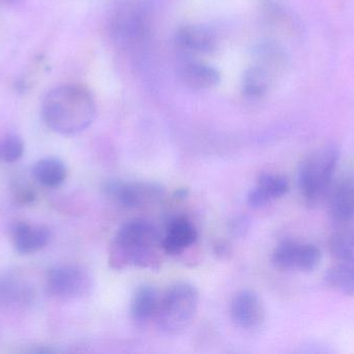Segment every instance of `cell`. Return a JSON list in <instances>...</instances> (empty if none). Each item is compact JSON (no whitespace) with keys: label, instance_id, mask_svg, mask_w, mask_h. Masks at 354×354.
<instances>
[{"label":"cell","instance_id":"cell-1","mask_svg":"<svg viewBox=\"0 0 354 354\" xmlns=\"http://www.w3.org/2000/svg\"><path fill=\"white\" fill-rule=\"evenodd\" d=\"M162 237L149 220H133L118 230L110 247L109 263L114 269L139 267L159 269Z\"/></svg>","mask_w":354,"mask_h":354},{"label":"cell","instance_id":"cell-2","mask_svg":"<svg viewBox=\"0 0 354 354\" xmlns=\"http://www.w3.org/2000/svg\"><path fill=\"white\" fill-rule=\"evenodd\" d=\"M97 106L91 94L78 85H62L44 98L41 114L56 133L75 135L86 130L95 118Z\"/></svg>","mask_w":354,"mask_h":354},{"label":"cell","instance_id":"cell-3","mask_svg":"<svg viewBox=\"0 0 354 354\" xmlns=\"http://www.w3.org/2000/svg\"><path fill=\"white\" fill-rule=\"evenodd\" d=\"M339 160L340 150L330 143L314 150L301 162L297 183L310 207H317L328 199Z\"/></svg>","mask_w":354,"mask_h":354},{"label":"cell","instance_id":"cell-4","mask_svg":"<svg viewBox=\"0 0 354 354\" xmlns=\"http://www.w3.org/2000/svg\"><path fill=\"white\" fill-rule=\"evenodd\" d=\"M199 305V293L189 283L172 285L161 297L156 319L158 328L168 336L185 332L195 318Z\"/></svg>","mask_w":354,"mask_h":354},{"label":"cell","instance_id":"cell-5","mask_svg":"<svg viewBox=\"0 0 354 354\" xmlns=\"http://www.w3.org/2000/svg\"><path fill=\"white\" fill-rule=\"evenodd\" d=\"M110 29L114 42L120 47H138L149 35L147 12L138 2H120L112 14Z\"/></svg>","mask_w":354,"mask_h":354},{"label":"cell","instance_id":"cell-6","mask_svg":"<svg viewBox=\"0 0 354 354\" xmlns=\"http://www.w3.org/2000/svg\"><path fill=\"white\" fill-rule=\"evenodd\" d=\"M47 289L50 294L64 299L86 297L93 289V278L85 268L78 265H59L48 272Z\"/></svg>","mask_w":354,"mask_h":354},{"label":"cell","instance_id":"cell-7","mask_svg":"<svg viewBox=\"0 0 354 354\" xmlns=\"http://www.w3.org/2000/svg\"><path fill=\"white\" fill-rule=\"evenodd\" d=\"M322 251L311 243L284 240L274 249L272 263L282 270L311 272L319 266Z\"/></svg>","mask_w":354,"mask_h":354},{"label":"cell","instance_id":"cell-8","mask_svg":"<svg viewBox=\"0 0 354 354\" xmlns=\"http://www.w3.org/2000/svg\"><path fill=\"white\" fill-rule=\"evenodd\" d=\"M108 197L126 208H138L158 201L163 197L164 189L153 183L124 182L110 180L104 185Z\"/></svg>","mask_w":354,"mask_h":354},{"label":"cell","instance_id":"cell-9","mask_svg":"<svg viewBox=\"0 0 354 354\" xmlns=\"http://www.w3.org/2000/svg\"><path fill=\"white\" fill-rule=\"evenodd\" d=\"M231 318L237 328L245 332H257L266 322V309L257 293L243 290L233 297Z\"/></svg>","mask_w":354,"mask_h":354},{"label":"cell","instance_id":"cell-10","mask_svg":"<svg viewBox=\"0 0 354 354\" xmlns=\"http://www.w3.org/2000/svg\"><path fill=\"white\" fill-rule=\"evenodd\" d=\"M328 213L337 222H346L354 216V172L332 186L328 195Z\"/></svg>","mask_w":354,"mask_h":354},{"label":"cell","instance_id":"cell-11","mask_svg":"<svg viewBox=\"0 0 354 354\" xmlns=\"http://www.w3.org/2000/svg\"><path fill=\"white\" fill-rule=\"evenodd\" d=\"M289 191L286 177L264 172L258 178L257 184L248 195V203L252 208L266 207L274 200L280 199Z\"/></svg>","mask_w":354,"mask_h":354},{"label":"cell","instance_id":"cell-12","mask_svg":"<svg viewBox=\"0 0 354 354\" xmlns=\"http://www.w3.org/2000/svg\"><path fill=\"white\" fill-rule=\"evenodd\" d=\"M177 46L187 53L207 54L216 47L214 31L204 25L189 24L180 27L176 35Z\"/></svg>","mask_w":354,"mask_h":354},{"label":"cell","instance_id":"cell-13","mask_svg":"<svg viewBox=\"0 0 354 354\" xmlns=\"http://www.w3.org/2000/svg\"><path fill=\"white\" fill-rule=\"evenodd\" d=\"M180 80L192 89H212L220 82V73L214 67L203 64L198 60H183L178 67Z\"/></svg>","mask_w":354,"mask_h":354},{"label":"cell","instance_id":"cell-14","mask_svg":"<svg viewBox=\"0 0 354 354\" xmlns=\"http://www.w3.org/2000/svg\"><path fill=\"white\" fill-rule=\"evenodd\" d=\"M198 238L197 230L185 218H176L168 224L162 237V249L168 255H178L191 247Z\"/></svg>","mask_w":354,"mask_h":354},{"label":"cell","instance_id":"cell-15","mask_svg":"<svg viewBox=\"0 0 354 354\" xmlns=\"http://www.w3.org/2000/svg\"><path fill=\"white\" fill-rule=\"evenodd\" d=\"M15 249L21 255L37 253L49 243L50 231L43 226L17 222L12 228Z\"/></svg>","mask_w":354,"mask_h":354},{"label":"cell","instance_id":"cell-16","mask_svg":"<svg viewBox=\"0 0 354 354\" xmlns=\"http://www.w3.org/2000/svg\"><path fill=\"white\" fill-rule=\"evenodd\" d=\"M161 297L153 287L145 285L137 289L131 303V315L133 319L139 324H145L156 317Z\"/></svg>","mask_w":354,"mask_h":354},{"label":"cell","instance_id":"cell-17","mask_svg":"<svg viewBox=\"0 0 354 354\" xmlns=\"http://www.w3.org/2000/svg\"><path fill=\"white\" fill-rule=\"evenodd\" d=\"M35 180L45 187L60 186L66 181L68 170L66 164L55 157L43 158L33 166Z\"/></svg>","mask_w":354,"mask_h":354},{"label":"cell","instance_id":"cell-18","mask_svg":"<svg viewBox=\"0 0 354 354\" xmlns=\"http://www.w3.org/2000/svg\"><path fill=\"white\" fill-rule=\"evenodd\" d=\"M324 280L337 292L354 297V265L342 263L333 266L326 272Z\"/></svg>","mask_w":354,"mask_h":354},{"label":"cell","instance_id":"cell-19","mask_svg":"<svg viewBox=\"0 0 354 354\" xmlns=\"http://www.w3.org/2000/svg\"><path fill=\"white\" fill-rule=\"evenodd\" d=\"M270 78L261 67H252L245 71L243 78V91L248 98L259 99L266 95L270 87Z\"/></svg>","mask_w":354,"mask_h":354},{"label":"cell","instance_id":"cell-20","mask_svg":"<svg viewBox=\"0 0 354 354\" xmlns=\"http://www.w3.org/2000/svg\"><path fill=\"white\" fill-rule=\"evenodd\" d=\"M30 297L28 289L16 276H0V305L8 306L24 303Z\"/></svg>","mask_w":354,"mask_h":354},{"label":"cell","instance_id":"cell-21","mask_svg":"<svg viewBox=\"0 0 354 354\" xmlns=\"http://www.w3.org/2000/svg\"><path fill=\"white\" fill-rule=\"evenodd\" d=\"M330 249L337 259L354 265V231L343 230L335 233L330 237Z\"/></svg>","mask_w":354,"mask_h":354},{"label":"cell","instance_id":"cell-22","mask_svg":"<svg viewBox=\"0 0 354 354\" xmlns=\"http://www.w3.org/2000/svg\"><path fill=\"white\" fill-rule=\"evenodd\" d=\"M24 153V143L18 135L10 134L1 141L2 160L8 163L18 161Z\"/></svg>","mask_w":354,"mask_h":354},{"label":"cell","instance_id":"cell-23","mask_svg":"<svg viewBox=\"0 0 354 354\" xmlns=\"http://www.w3.org/2000/svg\"><path fill=\"white\" fill-rule=\"evenodd\" d=\"M21 1H22V0H0V3L10 6V4H17Z\"/></svg>","mask_w":354,"mask_h":354},{"label":"cell","instance_id":"cell-24","mask_svg":"<svg viewBox=\"0 0 354 354\" xmlns=\"http://www.w3.org/2000/svg\"><path fill=\"white\" fill-rule=\"evenodd\" d=\"M0 160H2V155H1V141H0Z\"/></svg>","mask_w":354,"mask_h":354}]
</instances>
